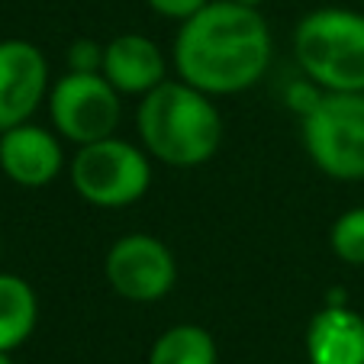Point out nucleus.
<instances>
[{"instance_id":"obj_1","label":"nucleus","mask_w":364,"mask_h":364,"mask_svg":"<svg viewBox=\"0 0 364 364\" xmlns=\"http://www.w3.org/2000/svg\"><path fill=\"white\" fill-rule=\"evenodd\" d=\"M274 33L262 10L235 0H210L200 14L178 23L171 68L181 81L210 97L252 90L271 68Z\"/></svg>"},{"instance_id":"obj_2","label":"nucleus","mask_w":364,"mask_h":364,"mask_svg":"<svg viewBox=\"0 0 364 364\" xmlns=\"http://www.w3.org/2000/svg\"><path fill=\"white\" fill-rule=\"evenodd\" d=\"M136 132L155 165L191 171L216 159L226 123L216 97L181 77H168L155 90L139 97Z\"/></svg>"},{"instance_id":"obj_3","label":"nucleus","mask_w":364,"mask_h":364,"mask_svg":"<svg viewBox=\"0 0 364 364\" xmlns=\"http://www.w3.org/2000/svg\"><path fill=\"white\" fill-rule=\"evenodd\" d=\"M294 58L323 90H364V14L319 7L294 26Z\"/></svg>"},{"instance_id":"obj_4","label":"nucleus","mask_w":364,"mask_h":364,"mask_svg":"<svg viewBox=\"0 0 364 364\" xmlns=\"http://www.w3.org/2000/svg\"><path fill=\"white\" fill-rule=\"evenodd\" d=\"M155 159L142 142L123 136H107L77 145L68 159L71 191L97 210H126L151 191Z\"/></svg>"},{"instance_id":"obj_5","label":"nucleus","mask_w":364,"mask_h":364,"mask_svg":"<svg viewBox=\"0 0 364 364\" xmlns=\"http://www.w3.org/2000/svg\"><path fill=\"white\" fill-rule=\"evenodd\" d=\"M300 139L319 174L364 181V90H323L300 117Z\"/></svg>"},{"instance_id":"obj_6","label":"nucleus","mask_w":364,"mask_h":364,"mask_svg":"<svg viewBox=\"0 0 364 364\" xmlns=\"http://www.w3.org/2000/svg\"><path fill=\"white\" fill-rule=\"evenodd\" d=\"M123 100L126 97L103 77V71H65L52 81L46 110L52 129L77 149L117 136L123 123Z\"/></svg>"},{"instance_id":"obj_7","label":"nucleus","mask_w":364,"mask_h":364,"mask_svg":"<svg viewBox=\"0 0 364 364\" xmlns=\"http://www.w3.org/2000/svg\"><path fill=\"white\" fill-rule=\"evenodd\" d=\"M178 258L151 232H126L103 255V277L119 300L159 303L178 287Z\"/></svg>"},{"instance_id":"obj_8","label":"nucleus","mask_w":364,"mask_h":364,"mask_svg":"<svg viewBox=\"0 0 364 364\" xmlns=\"http://www.w3.org/2000/svg\"><path fill=\"white\" fill-rule=\"evenodd\" d=\"M52 68L36 42L10 36L0 39V132L29 123L46 107Z\"/></svg>"},{"instance_id":"obj_9","label":"nucleus","mask_w":364,"mask_h":364,"mask_svg":"<svg viewBox=\"0 0 364 364\" xmlns=\"http://www.w3.org/2000/svg\"><path fill=\"white\" fill-rule=\"evenodd\" d=\"M68 171L65 139L39 123H20L0 132V174L23 191H42Z\"/></svg>"},{"instance_id":"obj_10","label":"nucleus","mask_w":364,"mask_h":364,"mask_svg":"<svg viewBox=\"0 0 364 364\" xmlns=\"http://www.w3.org/2000/svg\"><path fill=\"white\" fill-rule=\"evenodd\" d=\"M165 48L145 33H119L103 42V77L123 97H145L161 81H168Z\"/></svg>"},{"instance_id":"obj_11","label":"nucleus","mask_w":364,"mask_h":364,"mask_svg":"<svg viewBox=\"0 0 364 364\" xmlns=\"http://www.w3.org/2000/svg\"><path fill=\"white\" fill-rule=\"evenodd\" d=\"M306 364H364V313L351 303H323L306 326Z\"/></svg>"},{"instance_id":"obj_12","label":"nucleus","mask_w":364,"mask_h":364,"mask_svg":"<svg viewBox=\"0 0 364 364\" xmlns=\"http://www.w3.org/2000/svg\"><path fill=\"white\" fill-rule=\"evenodd\" d=\"M39 326V294L23 274L0 271V351L14 355Z\"/></svg>"},{"instance_id":"obj_13","label":"nucleus","mask_w":364,"mask_h":364,"mask_svg":"<svg viewBox=\"0 0 364 364\" xmlns=\"http://www.w3.org/2000/svg\"><path fill=\"white\" fill-rule=\"evenodd\" d=\"M145 364H220V345L206 326L174 323L151 342Z\"/></svg>"},{"instance_id":"obj_14","label":"nucleus","mask_w":364,"mask_h":364,"mask_svg":"<svg viewBox=\"0 0 364 364\" xmlns=\"http://www.w3.org/2000/svg\"><path fill=\"white\" fill-rule=\"evenodd\" d=\"M329 248L342 264L364 268V206H348L332 220Z\"/></svg>"},{"instance_id":"obj_15","label":"nucleus","mask_w":364,"mask_h":364,"mask_svg":"<svg viewBox=\"0 0 364 364\" xmlns=\"http://www.w3.org/2000/svg\"><path fill=\"white\" fill-rule=\"evenodd\" d=\"M65 71H103V42L77 36L65 48Z\"/></svg>"},{"instance_id":"obj_16","label":"nucleus","mask_w":364,"mask_h":364,"mask_svg":"<svg viewBox=\"0 0 364 364\" xmlns=\"http://www.w3.org/2000/svg\"><path fill=\"white\" fill-rule=\"evenodd\" d=\"M210 0H145V7L151 10L155 16H161V20H171V23H184L191 20L193 14H200V10L206 7Z\"/></svg>"},{"instance_id":"obj_17","label":"nucleus","mask_w":364,"mask_h":364,"mask_svg":"<svg viewBox=\"0 0 364 364\" xmlns=\"http://www.w3.org/2000/svg\"><path fill=\"white\" fill-rule=\"evenodd\" d=\"M319 97H323V87H319V84H313L306 75L284 90V100H287V107H294L296 117H303V113H306L309 107L319 100Z\"/></svg>"},{"instance_id":"obj_18","label":"nucleus","mask_w":364,"mask_h":364,"mask_svg":"<svg viewBox=\"0 0 364 364\" xmlns=\"http://www.w3.org/2000/svg\"><path fill=\"white\" fill-rule=\"evenodd\" d=\"M235 4H242V7H252V10H262L268 0H235Z\"/></svg>"},{"instance_id":"obj_19","label":"nucleus","mask_w":364,"mask_h":364,"mask_svg":"<svg viewBox=\"0 0 364 364\" xmlns=\"http://www.w3.org/2000/svg\"><path fill=\"white\" fill-rule=\"evenodd\" d=\"M0 364H14V358H10L7 351H0Z\"/></svg>"}]
</instances>
